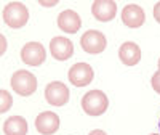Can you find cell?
<instances>
[{
  "instance_id": "obj_2",
  "label": "cell",
  "mask_w": 160,
  "mask_h": 135,
  "mask_svg": "<svg viewBox=\"0 0 160 135\" xmlns=\"http://www.w3.org/2000/svg\"><path fill=\"white\" fill-rule=\"evenodd\" d=\"M109 100L101 90H90L82 97V110L88 116H101L108 111Z\"/></svg>"
},
{
  "instance_id": "obj_10",
  "label": "cell",
  "mask_w": 160,
  "mask_h": 135,
  "mask_svg": "<svg viewBox=\"0 0 160 135\" xmlns=\"http://www.w3.org/2000/svg\"><path fill=\"white\" fill-rule=\"evenodd\" d=\"M91 13L101 23L112 21L117 15V3L112 0H96L91 5Z\"/></svg>"
},
{
  "instance_id": "obj_15",
  "label": "cell",
  "mask_w": 160,
  "mask_h": 135,
  "mask_svg": "<svg viewBox=\"0 0 160 135\" xmlns=\"http://www.w3.org/2000/svg\"><path fill=\"white\" fill-rule=\"evenodd\" d=\"M0 97H2V106H0V113H7L11 105H13V97L10 95V92L2 89V92H0Z\"/></svg>"
},
{
  "instance_id": "obj_8",
  "label": "cell",
  "mask_w": 160,
  "mask_h": 135,
  "mask_svg": "<svg viewBox=\"0 0 160 135\" xmlns=\"http://www.w3.org/2000/svg\"><path fill=\"white\" fill-rule=\"evenodd\" d=\"M59 116L53 111H43L35 117V129L40 135H53L59 129Z\"/></svg>"
},
{
  "instance_id": "obj_11",
  "label": "cell",
  "mask_w": 160,
  "mask_h": 135,
  "mask_svg": "<svg viewBox=\"0 0 160 135\" xmlns=\"http://www.w3.org/2000/svg\"><path fill=\"white\" fill-rule=\"evenodd\" d=\"M122 21L127 28H131V29L141 28L146 21V13L139 5L130 3L122 10Z\"/></svg>"
},
{
  "instance_id": "obj_16",
  "label": "cell",
  "mask_w": 160,
  "mask_h": 135,
  "mask_svg": "<svg viewBox=\"0 0 160 135\" xmlns=\"http://www.w3.org/2000/svg\"><path fill=\"white\" fill-rule=\"evenodd\" d=\"M151 85H152V89H154L157 93H160V69L152 74V77H151Z\"/></svg>"
},
{
  "instance_id": "obj_7",
  "label": "cell",
  "mask_w": 160,
  "mask_h": 135,
  "mask_svg": "<svg viewBox=\"0 0 160 135\" xmlns=\"http://www.w3.org/2000/svg\"><path fill=\"white\" fill-rule=\"evenodd\" d=\"M47 58L45 47L40 42H28L21 50V60L28 66H40Z\"/></svg>"
},
{
  "instance_id": "obj_22",
  "label": "cell",
  "mask_w": 160,
  "mask_h": 135,
  "mask_svg": "<svg viewBox=\"0 0 160 135\" xmlns=\"http://www.w3.org/2000/svg\"><path fill=\"white\" fill-rule=\"evenodd\" d=\"M151 135H160V133H151Z\"/></svg>"
},
{
  "instance_id": "obj_4",
  "label": "cell",
  "mask_w": 160,
  "mask_h": 135,
  "mask_svg": "<svg viewBox=\"0 0 160 135\" xmlns=\"http://www.w3.org/2000/svg\"><path fill=\"white\" fill-rule=\"evenodd\" d=\"M106 45H108L106 35L101 31H96V29H90L80 37V47L83 48V51L90 53V55L102 53L106 50Z\"/></svg>"
},
{
  "instance_id": "obj_20",
  "label": "cell",
  "mask_w": 160,
  "mask_h": 135,
  "mask_svg": "<svg viewBox=\"0 0 160 135\" xmlns=\"http://www.w3.org/2000/svg\"><path fill=\"white\" fill-rule=\"evenodd\" d=\"M43 7H51V5H56V2H40Z\"/></svg>"
},
{
  "instance_id": "obj_14",
  "label": "cell",
  "mask_w": 160,
  "mask_h": 135,
  "mask_svg": "<svg viewBox=\"0 0 160 135\" xmlns=\"http://www.w3.org/2000/svg\"><path fill=\"white\" fill-rule=\"evenodd\" d=\"M5 135H28V121L22 116H10L3 122Z\"/></svg>"
},
{
  "instance_id": "obj_21",
  "label": "cell",
  "mask_w": 160,
  "mask_h": 135,
  "mask_svg": "<svg viewBox=\"0 0 160 135\" xmlns=\"http://www.w3.org/2000/svg\"><path fill=\"white\" fill-rule=\"evenodd\" d=\"M157 64H158V69H160V58H158V61H157Z\"/></svg>"
},
{
  "instance_id": "obj_5",
  "label": "cell",
  "mask_w": 160,
  "mask_h": 135,
  "mask_svg": "<svg viewBox=\"0 0 160 135\" xmlns=\"http://www.w3.org/2000/svg\"><path fill=\"white\" fill-rule=\"evenodd\" d=\"M45 100L51 106H64L69 101V89L59 80H53L45 87Z\"/></svg>"
},
{
  "instance_id": "obj_9",
  "label": "cell",
  "mask_w": 160,
  "mask_h": 135,
  "mask_svg": "<svg viewBox=\"0 0 160 135\" xmlns=\"http://www.w3.org/2000/svg\"><path fill=\"white\" fill-rule=\"evenodd\" d=\"M50 53L58 61H66L74 55V44L68 37H53L50 42Z\"/></svg>"
},
{
  "instance_id": "obj_12",
  "label": "cell",
  "mask_w": 160,
  "mask_h": 135,
  "mask_svg": "<svg viewBox=\"0 0 160 135\" xmlns=\"http://www.w3.org/2000/svg\"><path fill=\"white\" fill-rule=\"evenodd\" d=\"M58 28L66 34H75L82 28V19L74 10H64L58 16Z\"/></svg>"
},
{
  "instance_id": "obj_19",
  "label": "cell",
  "mask_w": 160,
  "mask_h": 135,
  "mask_svg": "<svg viewBox=\"0 0 160 135\" xmlns=\"http://www.w3.org/2000/svg\"><path fill=\"white\" fill-rule=\"evenodd\" d=\"M88 135H108L104 130H99V129H95V130H91Z\"/></svg>"
},
{
  "instance_id": "obj_6",
  "label": "cell",
  "mask_w": 160,
  "mask_h": 135,
  "mask_svg": "<svg viewBox=\"0 0 160 135\" xmlns=\"http://www.w3.org/2000/svg\"><path fill=\"white\" fill-rule=\"evenodd\" d=\"M68 77L72 85L85 87V85L91 84L93 77H95V73H93V68L88 63H75L74 66H71Z\"/></svg>"
},
{
  "instance_id": "obj_1",
  "label": "cell",
  "mask_w": 160,
  "mask_h": 135,
  "mask_svg": "<svg viewBox=\"0 0 160 135\" xmlns=\"http://www.w3.org/2000/svg\"><path fill=\"white\" fill-rule=\"evenodd\" d=\"M2 18L11 29H21L29 21V10L21 2H10L2 11Z\"/></svg>"
},
{
  "instance_id": "obj_3",
  "label": "cell",
  "mask_w": 160,
  "mask_h": 135,
  "mask_svg": "<svg viewBox=\"0 0 160 135\" xmlns=\"http://www.w3.org/2000/svg\"><path fill=\"white\" fill-rule=\"evenodd\" d=\"M11 89L21 97H31L37 90V79L32 73L19 69L11 76Z\"/></svg>"
},
{
  "instance_id": "obj_17",
  "label": "cell",
  "mask_w": 160,
  "mask_h": 135,
  "mask_svg": "<svg viewBox=\"0 0 160 135\" xmlns=\"http://www.w3.org/2000/svg\"><path fill=\"white\" fill-rule=\"evenodd\" d=\"M154 18L157 23H160V2H157L154 5Z\"/></svg>"
},
{
  "instance_id": "obj_18",
  "label": "cell",
  "mask_w": 160,
  "mask_h": 135,
  "mask_svg": "<svg viewBox=\"0 0 160 135\" xmlns=\"http://www.w3.org/2000/svg\"><path fill=\"white\" fill-rule=\"evenodd\" d=\"M0 40H2V50H0V51H2V55H3V53L7 51V39L2 35V37H0Z\"/></svg>"
},
{
  "instance_id": "obj_13",
  "label": "cell",
  "mask_w": 160,
  "mask_h": 135,
  "mask_svg": "<svg viewBox=\"0 0 160 135\" xmlns=\"http://www.w3.org/2000/svg\"><path fill=\"white\" fill-rule=\"evenodd\" d=\"M118 58L125 66H136L141 61V48L135 42H123L118 48Z\"/></svg>"
}]
</instances>
